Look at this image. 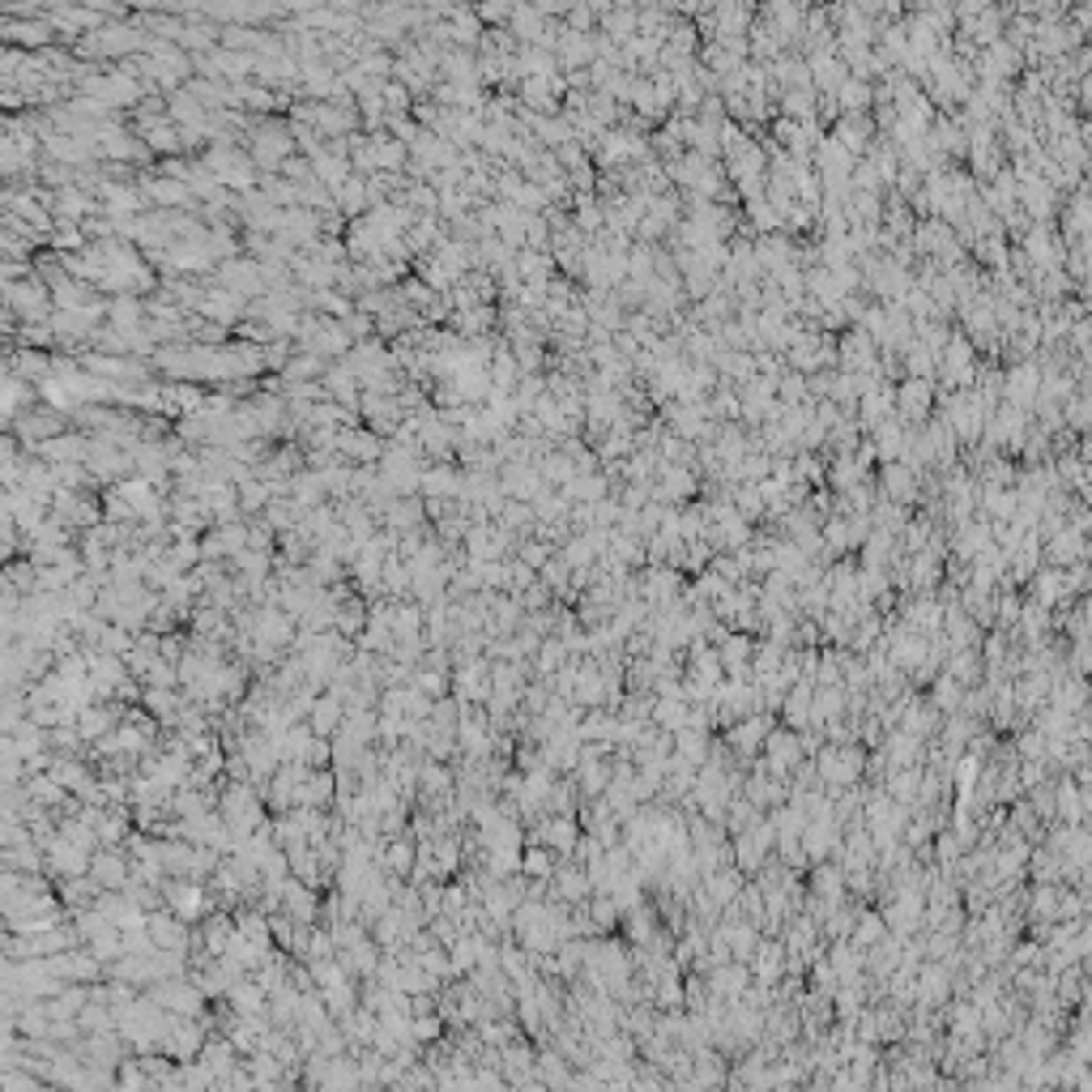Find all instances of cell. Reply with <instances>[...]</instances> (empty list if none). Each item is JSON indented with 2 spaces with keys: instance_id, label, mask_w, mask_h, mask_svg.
I'll list each match as a JSON object with an SVG mask.
<instances>
[{
  "instance_id": "cell-31",
  "label": "cell",
  "mask_w": 1092,
  "mask_h": 1092,
  "mask_svg": "<svg viewBox=\"0 0 1092 1092\" xmlns=\"http://www.w3.org/2000/svg\"><path fill=\"white\" fill-rule=\"evenodd\" d=\"M491 614H495V628H517L521 602L517 598H491Z\"/></svg>"
},
{
  "instance_id": "cell-18",
  "label": "cell",
  "mask_w": 1092,
  "mask_h": 1092,
  "mask_svg": "<svg viewBox=\"0 0 1092 1092\" xmlns=\"http://www.w3.org/2000/svg\"><path fill=\"white\" fill-rule=\"evenodd\" d=\"M508 31H512V39H525V48H538V43H543V34H546V17H543V9H525V5H517V13H512Z\"/></svg>"
},
{
  "instance_id": "cell-40",
  "label": "cell",
  "mask_w": 1092,
  "mask_h": 1092,
  "mask_svg": "<svg viewBox=\"0 0 1092 1092\" xmlns=\"http://www.w3.org/2000/svg\"><path fill=\"white\" fill-rule=\"evenodd\" d=\"M439 687H444V683H439V674H423V692H431V696H436Z\"/></svg>"
},
{
  "instance_id": "cell-5",
  "label": "cell",
  "mask_w": 1092,
  "mask_h": 1092,
  "mask_svg": "<svg viewBox=\"0 0 1092 1092\" xmlns=\"http://www.w3.org/2000/svg\"><path fill=\"white\" fill-rule=\"evenodd\" d=\"M0 34H5L9 48H39L48 52V43L56 39V26L48 22V13L43 17H0Z\"/></svg>"
},
{
  "instance_id": "cell-12",
  "label": "cell",
  "mask_w": 1092,
  "mask_h": 1092,
  "mask_svg": "<svg viewBox=\"0 0 1092 1092\" xmlns=\"http://www.w3.org/2000/svg\"><path fill=\"white\" fill-rule=\"evenodd\" d=\"M841 363H846V372H875V337L867 329L849 333L841 342Z\"/></svg>"
},
{
  "instance_id": "cell-28",
  "label": "cell",
  "mask_w": 1092,
  "mask_h": 1092,
  "mask_svg": "<svg viewBox=\"0 0 1092 1092\" xmlns=\"http://www.w3.org/2000/svg\"><path fill=\"white\" fill-rule=\"evenodd\" d=\"M517 559L521 564H529L534 572H543V567L555 559V546L550 543H543V538H521V546H517Z\"/></svg>"
},
{
  "instance_id": "cell-2",
  "label": "cell",
  "mask_w": 1092,
  "mask_h": 1092,
  "mask_svg": "<svg viewBox=\"0 0 1092 1092\" xmlns=\"http://www.w3.org/2000/svg\"><path fill=\"white\" fill-rule=\"evenodd\" d=\"M218 287L235 290V295L252 299V304L269 295V287H265V273H261V261H252V256H235V261H223V265H218Z\"/></svg>"
},
{
  "instance_id": "cell-24",
  "label": "cell",
  "mask_w": 1092,
  "mask_h": 1092,
  "mask_svg": "<svg viewBox=\"0 0 1092 1092\" xmlns=\"http://www.w3.org/2000/svg\"><path fill=\"white\" fill-rule=\"evenodd\" d=\"M256 636H261V645L269 649V645H287L290 640V614H282V610H261V619H256Z\"/></svg>"
},
{
  "instance_id": "cell-23",
  "label": "cell",
  "mask_w": 1092,
  "mask_h": 1092,
  "mask_svg": "<svg viewBox=\"0 0 1092 1092\" xmlns=\"http://www.w3.org/2000/svg\"><path fill=\"white\" fill-rule=\"evenodd\" d=\"M696 491V479L692 470H683V465H662V482L653 486L657 500H683V495Z\"/></svg>"
},
{
  "instance_id": "cell-39",
  "label": "cell",
  "mask_w": 1092,
  "mask_h": 1092,
  "mask_svg": "<svg viewBox=\"0 0 1092 1092\" xmlns=\"http://www.w3.org/2000/svg\"><path fill=\"white\" fill-rule=\"evenodd\" d=\"M389 862H393V867H397V870H406V867H410V846H393Z\"/></svg>"
},
{
  "instance_id": "cell-30",
  "label": "cell",
  "mask_w": 1092,
  "mask_h": 1092,
  "mask_svg": "<svg viewBox=\"0 0 1092 1092\" xmlns=\"http://www.w3.org/2000/svg\"><path fill=\"white\" fill-rule=\"evenodd\" d=\"M1033 393H1037V372L1033 367H1016V372L1007 375V397H1012L1016 406H1024Z\"/></svg>"
},
{
  "instance_id": "cell-21",
  "label": "cell",
  "mask_w": 1092,
  "mask_h": 1092,
  "mask_svg": "<svg viewBox=\"0 0 1092 1092\" xmlns=\"http://www.w3.org/2000/svg\"><path fill=\"white\" fill-rule=\"evenodd\" d=\"M325 372H329V363L320 359V354L295 351V359H290L287 367H282L278 375H282V380H287V384H311V380H316V375H320V380H325Z\"/></svg>"
},
{
  "instance_id": "cell-10",
  "label": "cell",
  "mask_w": 1092,
  "mask_h": 1092,
  "mask_svg": "<svg viewBox=\"0 0 1092 1092\" xmlns=\"http://www.w3.org/2000/svg\"><path fill=\"white\" fill-rule=\"evenodd\" d=\"M98 205H103L107 218H141L145 209V192L137 188V183H107L103 192H98Z\"/></svg>"
},
{
  "instance_id": "cell-20",
  "label": "cell",
  "mask_w": 1092,
  "mask_h": 1092,
  "mask_svg": "<svg viewBox=\"0 0 1092 1092\" xmlns=\"http://www.w3.org/2000/svg\"><path fill=\"white\" fill-rule=\"evenodd\" d=\"M517 273H521V282H550V278H555V252L521 247V252H517Z\"/></svg>"
},
{
  "instance_id": "cell-38",
  "label": "cell",
  "mask_w": 1092,
  "mask_h": 1092,
  "mask_svg": "<svg viewBox=\"0 0 1092 1092\" xmlns=\"http://www.w3.org/2000/svg\"><path fill=\"white\" fill-rule=\"evenodd\" d=\"M525 870H529V875H546V870H550V858H546L543 849H529V858H525Z\"/></svg>"
},
{
  "instance_id": "cell-15",
  "label": "cell",
  "mask_w": 1092,
  "mask_h": 1092,
  "mask_svg": "<svg viewBox=\"0 0 1092 1092\" xmlns=\"http://www.w3.org/2000/svg\"><path fill=\"white\" fill-rule=\"evenodd\" d=\"M375 141V162H380V176H401L410 167V145H401L397 137L389 133H372Z\"/></svg>"
},
{
  "instance_id": "cell-9",
  "label": "cell",
  "mask_w": 1092,
  "mask_h": 1092,
  "mask_svg": "<svg viewBox=\"0 0 1092 1092\" xmlns=\"http://www.w3.org/2000/svg\"><path fill=\"white\" fill-rule=\"evenodd\" d=\"M948 427L952 436H977L981 427H986V397H977V393H960V397L948 401Z\"/></svg>"
},
{
  "instance_id": "cell-33",
  "label": "cell",
  "mask_w": 1092,
  "mask_h": 1092,
  "mask_svg": "<svg viewBox=\"0 0 1092 1092\" xmlns=\"http://www.w3.org/2000/svg\"><path fill=\"white\" fill-rule=\"evenodd\" d=\"M282 176H287L290 183H308V180H316V176H311V159H304V154H295V159L282 162Z\"/></svg>"
},
{
  "instance_id": "cell-17",
  "label": "cell",
  "mask_w": 1092,
  "mask_h": 1092,
  "mask_svg": "<svg viewBox=\"0 0 1092 1092\" xmlns=\"http://www.w3.org/2000/svg\"><path fill=\"white\" fill-rule=\"evenodd\" d=\"M311 176L325 183L329 192H337L346 180L354 176V167H351V159H342V154H329V150H325L320 159H311Z\"/></svg>"
},
{
  "instance_id": "cell-35",
  "label": "cell",
  "mask_w": 1092,
  "mask_h": 1092,
  "mask_svg": "<svg viewBox=\"0 0 1092 1092\" xmlns=\"http://www.w3.org/2000/svg\"><path fill=\"white\" fill-rule=\"evenodd\" d=\"M311 717H316V730H320V734H329V730L337 726V704H333V700H320Z\"/></svg>"
},
{
  "instance_id": "cell-11",
  "label": "cell",
  "mask_w": 1092,
  "mask_h": 1092,
  "mask_svg": "<svg viewBox=\"0 0 1092 1092\" xmlns=\"http://www.w3.org/2000/svg\"><path fill=\"white\" fill-rule=\"evenodd\" d=\"M461 482H465V474L453 470V465H427L418 495L423 500H461Z\"/></svg>"
},
{
  "instance_id": "cell-36",
  "label": "cell",
  "mask_w": 1092,
  "mask_h": 1092,
  "mask_svg": "<svg viewBox=\"0 0 1092 1092\" xmlns=\"http://www.w3.org/2000/svg\"><path fill=\"white\" fill-rule=\"evenodd\" d=\"M517 5H479V22H512Z\"/></svg>"
},
{
  "instance_id": "cell-27",
  "label": "cell",
  "mask_w": 1092,
  "mask_h": 1092,
  "mask_svg": "<svg viewBox=\"0 0 1092 1092\" xmlns=\"http://www.w3.org/2000/svg\"><path fill=\"white\" fill-rule=\"evenodd\" d=\"M867 137H870V124L862 120V116H841V124H837V141L846 145L849 154L867 150Z\"/></svg>"
},
{
  "instance_id": "cell-32",
  "label": "cell",
  "mask_w": 1092,
  "mask_h": 1092,
  "mask_svg": "<svg viewBox=\"0 0 1092 1092\" xmlns=\"http://www.w3.org/2000/svg\"><path fill=\"white\" fill-rule=\"evenodd\" d=\"M269 546H273V529L265 521H247V550H265L269 555Z\"/></svg>"
},
{
  "instance_id": "cell-25",
  "label": "cell",
  "mask_w": 1092,
  "mask_h": 1092,
  "mask_svg": "<svg viewBox=\"0 0 1092 1092\" xmlns=\"http://www.w3.org/2000/svg\"><path fill=\"white\" fill-rule=\"evenodd\" d=\"M884 495H888V500H913V495H917V482H913V470H910V465H901V461L888 465V470H884Z\"/></svg>"
},
{
  "instance_id": "cell-13",
  "label": "cell",
  "mask_w": 1092,
  "mask_h": 1092,
  "mask_svg": "<svg viewBox=\"0 0 1092 1092\" xmlns=\"http://www.w3.org/2000/svg\"><path fill=\"white\" fill-rule=\"evenodd\" d=\"M423 517L427 512H418V500H393L389 508H384L380 525L393 529L397 538H406V534H415V529H423Z\"/></svg>"
},
{
  "instance_id": "cell-29",
  "label": "cell",
  "mask_w": 1092,
  "mask_h": 1092,
  "mask_svg": "<svg viewBox=\"0 0 1092 1092\" xmlns=\"http://www.w3.org/2000/svg\"><path fill=\"white\" fill-rule=\"evenodd\" d=\"M837 98H841V107H846V116H862V107L870 103V86L862 77H849L846 86L837 90Z\"/></svg>"
},
{
  "instance_id": "cell-19",
  "label": "cell",
  "mask_w": 1092,
  "mask_h": 1092,
  "mask_svg": "<svg viewBox=\"0 0 1092 1092\" xmlns=\"http://www.w3.org/2000/svg\"><path fill=\"white\" fill-rule=\"evenodd\" d=\"M811 81L820 90H841L849 81L846 60H837L832 52H815V56H811Z\"/></svg>"
},
{
  "instance_id": "cell-26",
  "label": "cell",
  "mask_w": 1092,
  "mask_h": 1092,
  "mask_svg": "<svg viewBox=\"0 0 1092 1092\" xmlns=\"http://www.w3.org/2000/svg\"><path fill=\"white\" fill-rule=\"evenodd\" d=\"M273 503V486L265 482V479H247V482H240V512H265Z\"/></svg>"
},
{
  "instance_id": "cell-22",
  "label": "cell",
  "mask_w": 1092,
  "mask_h": 1092,
  "mask_svg": "<svg viewBox=\"0 0 1092 1092\" xmlns=\"http://www.w3.org/2000/svg\"><path fill=\"white\" fill-rule=\"evenodd\" d=\"M926 406H931V380H905L901 393H896V410H901L905 418H922Z\"/></svg>"
},
{
  "instance_id": "cell-37",
  "label": "cell",
  "mask_w": 1092,
  "mask_h": 1092,
  "mask_svg": "<svg viewBox=\"0 0 1092 1092\" xmlns=\"http://www.w3.org/2000/svg\"><path fill=\"white\" fill-rule=\"evenodd\" d=\"M98 879H107V884H120V875H124V867L116 858H98Z\"/></svg>"
},
{
  "instance_id": "cell-14",
  "label": "cell",
  "mask_w": 1092,
  "mask_h": 1092,
  "mask_svg": "<svg viewBox=\"0 0 1092 1092\" xmlns=\"http://www.w3.org/2000/svg\"><path fill=\"white\" fill-rule=\"evenodd\" d=\"M943 375H948L952 384H969L973 380V351L965 337H948V346H943Z\"/></svg>"
},
{
  "instance_id": "cell-7",
  "label": "cell",
  "mask_w": 1092,
  "mask_h": 1092,
  "mask_svg": "<svg viewBox=\"0 0 1092 1092\" xmlns=\"http://www.w3.org/2000/svg\"><path fill=\"white\" fill-rule=\"evenodd\" d=\"M337 453H342L346 461H354V465H380L384 453H389V444H384L375 431H367L359 423V427H342V436H337Z\"/></svg>"
},
{
  "instance_id": "cell-1",
  "label": "cell",
  "mask_w": 1092,
  "mask_h": 1092,
  "mask_svg": "<svg viewBox=\"0 0 1092 1092\" xmlns=\"http://www.w3.org/2000/svg\"><path fill=\"white\" fill-rule=\"evenodd\" d=\"M359 415H363V427H367V431H375L380 439L397 436V427L406 423V406H401V393H397V397H389V393H363Z\"/></svg>"
},
{
  "instance_id": "cell-4",
  "label": "cell",
  "mask_w": 1092,
  "mask_h": 1092,
  "mask_svg": "<svg viewBox=\"0 0 1092 1092\" xmlns=\"http://www.w3.org/2000/svg\"><path fill=\"white\" fill-rule=\"evenodd\" d=\"M98 159L128 167V162H145V159H150V150H145L141 137L128 133V128L116 120V124H103V133H98Z\"/></svg>"
},
{
  "instance_id": "cell-6",
  "label": "cell",
  "mask_w": 1092,
  "mask_h": 1092,
  "mask_svg": "<svg viewBox=\"0 0 1092 1092\" xmlns=\"http://www.w3.org/2000/svg\"><path fill=\"white\" fill-rule=\"evenodd\" d=\"M197 316L209 320V325H223V329H226V325H244L247 299L235 295V290H226V287H205V299H201Z\"/></svg>"
},
{
  "instance_id": "cell-3",
  "label": "cell",
  "mask_w": 1092,
  "mask_h": 1092,
  "mask_svg": "<svg viewBox=\"0 0 1092 1092\" xmlns=\"http://www.w3.org/2000/svg\"><path fill=\"white\" fill-rule=\"evenodd\" d=\"M137 188L145 192V201H150V205H162L167 214H180V209H183V214H192V209H201L188 183L162 176V171H154V176H141V183H137Z\"/></svg>"
},
{
  "instance_id": "cell-8",
  "label": "cell",
  "mask_w": 1092,
  "mask_h": 1092,
  "mask_svg": "<svg viewBox=\"0 0 1092 1092\" xmlns=\"http://www.w3.org/2000/svg\"><path fill=\"white\" fill-rule=\"evenodd\" d=\"M500 486H503V495H508V500H521V503H534L543 491H550L534 461H512V465H503V470H500Z\"/></svg>"
},
{
  "instance_id": "cell-34",
  "label": "cell",
  "mask_w": 1092,
  "mask_h": 1092,
  "mask_svg": "<svg viewBox=\"0 0 1092 1092\" xmlns=\"http://www.w3.org/2000/svg\"><path fill=\"white\" fill-rule=\"evenodd\" d=\"M107 726H112V717H107V713H98V709L81 713V734H86V739H95V734H103Z\"/></svg>"
},
{
  "instance_id": "cell-16",
  "label": "cell",
  "mask_w": 1092,
  "mask_h": 1092,
  "mask_svg": "<svg viewBox=\"0 0 1092 1092\" xmlns=\"http://www.w3.org/2000/svg\"><path fill=\"white\" fill-rule=\"evenodd\" d=\"M107 325L120 329V333H137V329L150 325V316H145V304L137 295H116L112 299V316H107Z\"/></svg>"
}]
</instances>
